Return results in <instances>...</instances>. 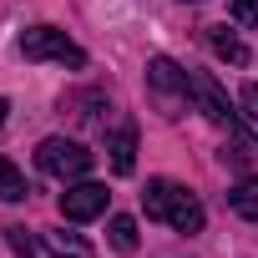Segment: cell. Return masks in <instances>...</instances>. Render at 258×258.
<instances>
[{
	"instance_id": "obj_1",
	"label": "cell",
	"mask_w": 258,
	"mask_h": 258,
	"mask_svg": "<svg viewBox=\"0 0 258 258\" xmlns=\"http://www.w3.org/2000/svg\"><path fill=\"white\" fill-rule=\"evenodd\" d=\"M142 208H147L152 223H167L177 233H203V203L172 177H152L147 192H142Z\"/></svg>"
},
{
	"instance_id": "obj_2",
	"label": "cell",
	"mask_w": 258,
	"mask_h": 258,
	"mask_svg": "<svg viewBox=\"0 0 258 258\" xmlns=\"http://www.w3.org/2000/svg\"><path fill=\"white\" fill-rule=\"evenodd\" d=\"M147 91H152L162 116H182L187 111V91H192V71H182L167 56H152L147 61Z\"/></svg>"
},
{
	"instance_id": "obj_3",
	"label": "cell",
	"mask_w": 258,
	"mask_h": 258,
	"mask_svg": "<svg viewBox=\"0 0 258 258\" xmlns=\"http://www.w3.org/2000/svg\"><path fill=\"white\" fill-rule=\"evenodd\" d=\"M36 162L46 177H61V182H81L91 172V152L76 142V137H46L36 147Z\"/></svg>"
},
{
	"instance_id": "obj_4",
	"label": "cell",
	"mask_w": 258,
	"mask_h": 258,
	"mask_svg": "<svg viewBox=\"0 0 258 258\" xmlns=\"http://www.w3.org/2000/svg\"><path fill=\"white\" fill-rule=\"evenodd\" d=\"M21 56L26 61H61V66H86V51L66 36V31H56V26H31L26 36H21Z\"/></svg>"
},
{
	"instance_id": "obj_5",
	"label": "cell",
	"mask_w": 258,
	"mask_h": 258,
	"mask_svg": "<svg viewBox=\"0 0 258 258\" xmlns=\"http://www.w3.org/2000/svg\"><path fill=\"white\" fill-rule=\"evenodd\" d=\"M106 187L101 182H71L66 192H61V218L66 223H91V218H101L106 213Z\"/></svg>"
},
{
	"instance_id": "obj_6",
	"label": "cell",
	"mask_w": 258,
	"mask_h": 258,
	"mask_svg": "<svg viewBox=\"0 0 258 258\" xmlns=\"http://www.w3.org/2000/svg\"><path fill=\"white\" fill-rule=\"evenodd\" d=\"M192 96H198V111L213 121V126H233L238 121V111L228 106V96H223V86L208 76V71H192Z\"/></svg>"
},
{
	"instance_id": "obj_7",
	"label": "cell",
	"mask_w": 258,
	"mask_h": 258,
	"mask_svg": "<svg viewBox=\"0 0 258 258\" xmlns=\"http://www.w3.org/2000/svg\"><path fill=\"white\" fill-rule=\"evenodd\" d=\"M106 152H111V172H132L137 167V126H116L111 132V142H106Z\"/></svg>"
},
{
	"instance_id": "obj_8",
	"label": "cell",
	"mask_w": 258,
	"mask_h": 258,
	"mask_svg": "<svg viewBox=\"0 0 258 258\" xmlns=\"http://www.w3.org/2000/svg\"><path fill=\"white\" fill-rule=\"evenodd\" d=\"M228 208L253 223V218H258V177H238V182L228 187Z\"/></svg>"
},
{
	"instance_id": "obj_9",
	"label": "cell",
	"mask_w": 258,
	"mask_h": 258,
	"mask_svg": "<svg viewBox=\"0 0 258 258\" xmlns=\"http://www.w3.org/2000/svg\"><path fill=\"white\" fill-rule=\"evenodd\" d=\"M208 41H213V51H218L223 61H233V66H248V46H243V41L228 31V26H213V31H208Z\"/></svg>"
},
{
	"instance_id": "obj_10",
	"label": "cell",
	"mask_w": 258,
	"mask_h": 258,
	"mask_svg": "<svg viewBox=\"0 0 258 258\" xmlns=\"http://www.w3.org/2000/svg\"><path fill=\"white\" fill-rule=\"evenodd\" d=\"M46 243H51V253H56V258H96V253H91V243H86L81 233H66V228H61V233H46Z\"/></svg>"
},
{
	"instance_id": "obj_11",
	"label": "cell",
	"mask_w": 258,
	"mask_h": 258,
	"mask_svg": "<svg viewBox=\"0 0 258 258\" xmlns=\"http://www.w3.org/2000/svg\"><path fill=\"white\" fill-rule=\"evenodd\" d=\"M21 198H31V187H26V177H21V167H16V162H6V157H0V203H21Z\"/></svg>"
},
{
	"instance_id": "obj_12",
	"label": "cell",
	"mask_w": 258,
	"mask_h": 258,
	"mask_svg": "<svg viewBox=\"0 0 258 258\" xmlns=\"http://www.w3.org/2000/svg\"><path fill=\"white\" fill-rule=\"evenodd\" d=\"M106 238H111L116 253H137V223L126 218V213H116V218L106 223Z\"/></svg>"
},
{
	"instance_id": "obj_13",
	"label": "cell",
	"mask_w": 258,
	"mask_h": 258,
	"mask_svg": "<svg viewBox=\"0 0 258 258\" xmlns=\"http://www.w3.org/2000/svg\"><path fill=\"white\" fill-rule=\"evenodd\" d=\"M238 116H243V126H248V137L258 142V81H248V86L238 91Z\"/></svg>"
},
{
	"instance_id": "obj_14",
	"label": "cell",
	"mask_w": 258,
	"mask_h": 258,
	"mask_svg": "<svg viewBox=\"0 0 258 258\" xmlns=\"http://www.w3.org/2000/svg\"><path fill=\"white\" fill-rule=\"evenodd\" d=\"M228 6H233L238 26H258V0H228Z\"/></svg>"
},
{
	"instance_id": "obj_15",
	"label": "cell",
	"mask_w": 258,
	"mask_h": 258,
	"mask_svg": "<svg viewBox=\"0 0 258 258\" xmlns=\"http://www.w3.org/2000/svg\"><path fill=\"white\" fill-rule=\"evenodd\" d=\"M6 111H11V106H6V101H0V126H6Z\"/></svg>"
}]
</instances>
